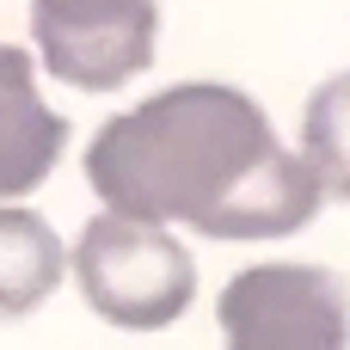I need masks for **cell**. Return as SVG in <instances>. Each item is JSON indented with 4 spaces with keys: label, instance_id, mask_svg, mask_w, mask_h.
I'll return each instance as SVG.
<instances>
[{
    "label": "cell",
    "instance_id": "1",
    "mask_svg": "<svg viewBox=\"0 0 350 350\" xmlns=\"http://www.w3.org/2000/svg\"><path fill=\"white\" fill-rule=\"evenodd\" d=\"M86 178L111 215L185 221L215 240L295 234L326 197L308 160L271 135L265 111L215 80L166 86L111 117L86 148Z\"/></svg>",
    "mask_w": 350,
    "mask_h": 350
},
{
    "label": "cell",
    "instance_id": "2",
    "mask_svg": "<svg viewBox=\"0 0 350 350\" xmlns=\"http://www.w3.org/2000/svg\"><path fill=\"white\" fill-rule=\"evenodd\" d=\"M74 283L98 320L123 332H160L191 308L197 265L166 228L105 209L74 240Z\"/></svg>",
    "mask_w": 350,
    "mask_h": 350
},
{
    "label": "cell",
    "instance_id": "3",
    "mask_svg": "<svg viewBox=\"0 0 350 350\" xmlns=\"http://www.w3.org/2000/svg\"><path fill=\"white\" fill-rule=\"evenodd\" d=\"M228 350H345V283L314 265H252L221 289Z\"/></svg>",
    "mask_w": 350,
    "mask_h": 350
},
{
    "label": "cell",
    "instance_id": "4",
    "mask_svg": "<svg viewBox=\"0 0 350 350\" xmlns=\"http://www.w3.org/2000/svg\"><path fill=\"white\" fill-rule=\"evenodd\" d=\"M43 68L80 92H111L154 62V0H31Z\"/></svg>",
    "mask_w": 350,
    "mask_h": 350
},
{
    "label": "cell",
    "instance_id": "5",
    "mask_svg": "<svg viewBox=\"0 0 350 350\" xmlns=\"http://www.w3.org/2000/svg\"><path fill=\"white\" fill-rule=\"evenodd\" d=\"M62 142H68V123L43 105L31 55L0 43V203L37 191L62 160Z\"/></svg>",
    "mask_w": 350,
    "mask_h": 350
},
{
    "label": "cell",
    "instance_id": "6",
    "mask_svg": "<svg viewBox=\"0 0 350 350\" xmlns=\"http://www.w3.org/2000/svg\"><path fill=\"white\" fill-rule=\"evenodd\" d=\"M62 240L49 234L43 215L31 209H6L0 203V320H18L31 308L49 301V289L62 283Z\"/></svg>",
    "mask_w": 350,
    "mask_h": 350
},
{
    "label": "cell",
    "instance_id": "7",
    "mask_svg": "<svg viewBox=\"0 0 350 350\" xmlns=\"http://www.w3.org/2000/svg\"><path fill=\"white\" fill-rule=\"evenodd\" d=\"M301 160L320 178L326 197L350 203V74L326 80L308 98V123H301Z\"/></svg>",
    "mask_w": 350,
    "mask_h": 350
}]
</instances>
